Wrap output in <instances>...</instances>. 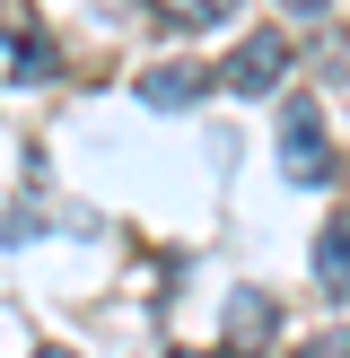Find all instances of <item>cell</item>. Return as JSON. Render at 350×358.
Instances as JSON below:
<instances>
[{"instance_id": "ba28073f", "label": "cell", "mask_w": 350, "mask_h": 358, "mask_svg": "<svg viewBox=\"0 0 350 358\" xmlns=\"http://www.w3.org/2000/svg\"><path fill=\"white\" fill-rule=\"evenodd\" d=\"M280 9H289V17H315V9H324V0H280Z\"/></svg>"}, {"instance_id": "5b68a950", "label": "cell", "mask_w": 350, "mask_h": 358, "mask_svg": "<svg viewBox=\"0 0 350 358\" xmlns=\"http://www.w3.org/2000/svg\"><path fill=\"white\" fill-rule=\"evenodd\" d=\"M315 280H324V289H342V280H350V210L315 236Z\"/></svg>"}, {"instance_id": "52a82bcc", "label": "cell", "mask_w": 350, "mask_h": 358, "mask_svg": "<svg viewBox=\"0 0 350 358\" xmlns=\"http://www.w3.org/2000/svg\"><path fill=\"white\" fill-rule=\"evenodd\" d=\"M9 70H18V79H44V70H52V44H44V35H9Z\"/></svg>"}, {"instance_id": "9c48e42d", "label": "cell", "mask_w": 350, "mask_h": 358, "mask_svg": "<svg viewBox=\"0 0 350 358\" xmlns=\"http://www.w3.org/2000/svg\"><path fill=\"white\" fill-rule=\"evenodd\" d=\"M35 358H79V350H35Z\"/></svg>"}, {"instance_id": "3957f363", "label": "cell", "mask_w": 350, "mask_h": 358, "mask_svg": "<svg viewBox=\"0 0 350 358\" xmlns=\"http://www.w3.org/2000/svg\"><path fill=\"white\" fill-rule=\"evenodd\" d=\"M272 332H280V306L262 289H237V297H227V341H237V350H262Z\"/></svg>"}, {"instance_id": "277c9868", "label": "cell", "mask_w": 350, "mask_h": 358, "mask_svg": "<svg viewBox=\"0 0 350 358\" xmlns=\"http://www.w3.org/2000/svg\"><path fill=\"white\" fill-rule=\"evenodd\" d=\"M210 87V70H192V62H158L149 79H140V105H192Z\"/></svg>"}, {"instance_id": "7a4b0ae2", "label": "cell", "mask_w": 350, "mask_h": 358, "mask_svg": "<svg viewBox=\"0 0 350 358\" xmlns=\"http://www.w3.org/2000/svg\"><path fill=\"white\" fill-rule=\"evenodd\" d=\"M280 70H289V44H280V35H245V44L219 62V87H237V96H262Z\"/></svg>"}, {"instance_id": "6da1fadb", "label": "cell", "mask_w": 350, "mask_h": 358, "mask_svg": "<svg viewBox=\"0 0 350 358\" xmlns=\"http://www.w3.org/2000/svg\"><path fill=\"white\" fill-rule=\"evenodd\" d=\"M280 166H289V184H324L332 175V140H324V114L315 105H289L280 114Z\"/></svg>"}, {"instance_id": "30bf717a", "label": "cell", "mask_w": 350, "mask_h": 358, "mask_svg": "<svg viewBox=\"0 0 350 358\" xmlns=\"http://www.w3.org/2000/svg\"><path fill=\"white\" fill-rule=\"evenodd\" d=\"M175 358H202V350H175Z\"/></svg>"}, {"instance_id": "8992f818", "label": "cell", "mask_w": 350, "mask_h": 358, "mask_svg": "<svg viewBox=\"0 0 350 358\" xmlns=\"http://www.w3.org/2000/svg\"><path fill=\"white\" fill-rule=\"evenodd\" d=\"M158 9H167V27H219L237 0H158Z\"/></svg>"}, {"instance_id": "8fae6325", "label": "cell", "mask_w": 350, "mask_h": 358, "mask_svg": "<svg viewBox=\"0 0 350 358\" xmlns=\"http://www.w3.org/2000/svg\"><path fill=\"white\" fill-rule=\"evenodd\" d=\"M298 358H324V350H298Z\"/></svg>"}]
</instances>
